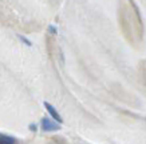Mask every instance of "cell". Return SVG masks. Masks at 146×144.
I'll use <instances>...</instances> for the list:
<instances>
[{
  "instance_id": "2",
  "label": "cell",
  "mask_w": 146,
  "mask_h": 144,
  "mask_svg": "<svg viewBox=\"0 0 146 144\" xmlns=\"http://www.w3.org/2000/svg\"><path fill=\"white\" fill-rule=\"evenodd\" d=\"M44 107H46V109L48 111V114L51 115V118H52L54 120H55V122L59 123V124H60V123L63 122L62 118H60V115L58 114V111H56L55 108H54V107H52L51 104H50V103H47V101H46V103H44Z\"/></svg>"
},
{
  "instance_id": "1",
  "label": "cell",
  "mask_w": 146,
  "mask_h": 144,
  "mask_svg": "<svg viewBox=\"0 0 146 144\" xmlns=\"http://www.w3.org/2000/svg\"><path fill=\"white\" fill-rule=\"evenodd\" d=\"M42 130L46 131V132L58 131V130H60V126H59V123L54 122V120H51V119L43 118L42 119Z\"/></svg>"
},
{
  "instance_id": "3",
  "label": "cell",
  "mask_w": 146,
  "mask_h": 144,
  "mask_svg": "<svg viewBox=\"0 0 146 144\" xmlns=\"http://www.w3.org/2000/svg\"><path fill=\"white\" fill-rule=\"evenodd\" d=\"M0 144H16V140L7 135H0Z\"/></svg>"
}]
</instances>
